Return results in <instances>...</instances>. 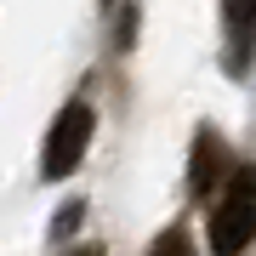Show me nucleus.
I'll return each mask as SVG.
<instances>
[{
  "mask_svg": "<svg viewBox=\"0 0 256 256\" xmlns=\"http://www.w3.org/2000/svg\"><path fill=\"white\" fill-rule=\"evenodd\" d=\"M256 239V165H239L228 176L216 216H210V250L216 256H239Z\"/></svg>",
  "mask_w": 256,
  "mask_h": 256,
  "instance_id": "1",
  "label": "nucleus"
},
{
  "mask_svg": "<svg viewBox=\"0 0 256 256\" xmlns=\"http://www.w3.org/2000/svg\"><path fill=\"white\" fill-rule=\"evenodd\" d=\"M92 108L86 102H68L63 114L52 120V131H46V148H40V171L52 176V182H63V176L74 171V165L86 160V142H92Z\"/></svg>",
  "mask_w": 256,
  "mask_h": 256,
  "instance_id": "2",
  "label": "nucleus"
},
{
  "mask_svg": "<svg viewBox=\"0 0 256 256\" xmlns=\"http://www.w3.org/2000/svg\"><path fill=\"white\" fill-rule=\"evenodd\" d=\"M222 176V142L216 131H200V142H194V194H210Z\"/></svg>",
  "mask_w": 256,
  "mask_h": 256,
  "instance_id": "3",
  "label": "nucleus"
},
{
  "mask_svg": "<svg viewBox=\"0 0 256 256\" xmlns=\"http://www.w3.org/2000/svg\"><path fill=\"white\" fill-rule=\"evenodd\" d=\"M222 23H228V40H234V63H239V46L250 52V28H256V0H228V6H222Z\"/></svg>",
  "mask_w": 256,
  "mask_h": 256,
  "instance_id": "4",
  "label": "nucleus"
},
{
  "mask_svg": "<svg viewBox=\"0 0 256 256\" xmlns=\"http://www.w3.org/2000/svg\"><path fill=\"white\" fill-rule=\"evenodd\" d=\"M148 256H194V239H188V228H165L154 245H148Z\"/></svg>",
  "mask_w": 256,
  "mask_h": 256,
  "instance_id": "5",
  "label": "nucleus"
},
{
  "mask_svg": "<svg viewBox=\"0 0 256 256\" xmlns=\"http://www.w3.org/2000/svg\"><path fill=\"white\" fill-rule=\"evenodd\" d=\"M74 256H102V250H92V245H86V250H74Z\"/></svg>",
  "mask_w": 256,
  "mask_h": 256,
  "instance_id": "6",
  "label": "nucleus"
}]
</instances>
